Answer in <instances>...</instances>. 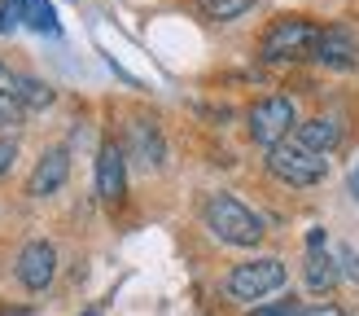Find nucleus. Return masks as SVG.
<instances>
[{
	"mask_svg": "<svg viewBox=\"0 0 359 316\" xmlns=\"http://www.w3.org/2000/svg\"><path fill=\"white\" fill-rule=\"evenodd\" d=\"M18 5V22H27L40 35H57V13H53L48 0H13Z\"/></svg>",
	"mask_w": 359,
	"mask_h": 316,
	"instance_id": "nucleus-13",
	"label": "nucleus"
},
{
	"mask_svg": "<svg viewBox=\"0 0 359 316\" xmlns=\"http://www.w3.org/2000/svg\"><path fill=\"white\" fill-rule=\"evenodd\" d=\"M267 171H272L276 180L294 185V189H307V185H320L329 176V158L307 150V145H298V140H280V145L267 150Z\"/></svg>",
	"mask_w": 359,
	"mask_h": 316,
	"instance_id": "nucleus-4",
	"label": "nucleus"
},
{
	"mask_svg": "<svg viewBox=\"0 0 359 316\" xmlns=\"http://www.w3.org/2000/svg\"><path fill=\"white\" fill-rule=\"evenodd\" d=\"M66 176H70V154L57 145V150H48L40 163H35L31 180H27V193L31 198H48V193H57L66 185Z\"/></svg>",
	"mask_w": 359,
	"mask_h": 316,
	"instance_id": "nucleus-11",
	"label": "nucleus"
},
{
	"mask_svg": "<svg viewBox=\"0 0 359 316\" xmlns=\"http://www.w3.org/2000/svg\"><path fill=\"white\" fill-rule=\"evenodd\" d=\"M53 277H57V251H53V242H27L18 251V281L27 290H44V286H53Z\"/></svg>",
	"mask_w": 359,
	"mask_h": 316,
	"instance_id": "nucleus-6",
	"label": "nucleus"
},
{
	"mask_svg": "<svg viewBox=\"0 0 359 316\" xmlns=\"http://www.w3.org/2000/svg\"><path fill=\"white\" fill-rule=\"evenodd\" d=\"M206 228L219 242H228V246H259L263 242V220L250 211L241 198H232V193H210L206 198Z\"/></svg>",
	"mask_w": 359,
	"mask_h": 316,
	"instance_id": "nucleus-2",
	"label": "nucleus"
},
{
	"mask_svg": "<svg viewBox=\"0 0 359 316\" xmlns=\"http://www.w3.org/2000/svg\"><path fill=\"white\" fill-rule=\"evenodd\" d=\"M250 316H298V303H294V298H276V303H263V308H255Z\"/></svg>",
	"mask_w": 359,
	"mask_h": 316,
	"instance_id": "nucleus-18",
	"label": "nucleus"
},
{
	"mask_svg": "<svg viewBox=\"0 0 359 316\" xmlns=\"http://www.w3.org/2000/svg\"><path fill=\"white\" fill-rule=\"evenodd\" d=\"M18 119H22V101H18L9 88H0V128H9Z\"/></svg>",
	"mask_w": 359,
	"mask_h": 316,
	"instance_id": "nucleus-16",
	"label": "nucleus"
},
{
	"mask_svg": "<svg viewBox=\"0 0 359 316\" xmlns=\"http://www.w3.org/2000/svg\"><path fill=\"white\" fill-rule=\"evenodd\" d=\"M197 9H202L210 22H232V18H241L245 9H255V0H197Z\"/></svg>",
	"mask_w": 359,
	"mask_h": 316,
	"instance_id": "nucleus-15",
	"label": "nucleus"
},
{
	"mask_svg": "<svg viewBox=\"0 0 359 316\" xmlns=\"http://www.w3.org/2000/svg\"><path fill=\"white\" fill-rule=\"evenodd\" d=\"M128 158H136V167H145V171H158L167 163V140H163V132H158V123L132 119V128H128Z\"/></svg>",
	"mask_w": 359,
	"mask_h": 316,
	"instance_id": "nucleus-9",
	"label": "nucleus"
},
{
	"mask_svg": "<svg viewBox=\"0 0 359 316\" xmlns=\"http://www.w3.org/2000/svg\"><path fill=\"white\" fill-rule=\"evenodd\" d=\"M285 286V263L263 255V259H245L224 277V294L232 303H263L267 294H276Z\"/></svg>",
	"mask_w": 359,
	"mask_h": 316,
	"instance_id": "nucleus-3",
	"label": "nucleus"
},
{
	"mask_svg": "<svg viewBox=\"0 0 359 316\" xmlns=\"http://www.w3.org/2000/svg\"><path fill=\"white\" fill-rule=\"evenodd\" d=\"M302 277H307V290L316 294H329L337 286V259L325 251V228H311L307 233V263H302Z\"/></svg>",
	"mask_w": 359,
	"mask_h": 316,
	"instance_id": "nucleus-10",
	"label": "nucleus"
},
{
	"mask_svg": "<svg viewBox=\"0 0 359 316\" xmlns=\"http://www.w3.org/2000/svg\"><path fill=\"white\" fill-rule=\"evenodd\" d=\"M316 62L325 66V70H355L359 66V40L346 27H320Z\"/></svg>",
	"mask_w": 359,
	"mask_h": 316,
	"instance_id": "nucleus-8",
	"label": "nucleus"
},
{
	"mask_svg": "<svg viewBox=\"0 0 359 316\" xmlns=\"http://www.w3.org/2000/svg\"><path fill=\"white\" fill-rule=\"evenodd\" d=\"M316 44H320V27L311 22V18L285 13V18H276V22L263 31L259 58H263L267 66H290V62L316 58Z\"/></svg>",
	"mask_w": 359,
	"mask_h": 316,
	"instance_id": "nucleus-1",
	"label": "nucleus"
},
{
	"mask_svg": "<svg viewBox=\"0 0 359 316\" xmlns=\"http://www.w3.org/2000/svg\"><path fill=\"white\" fill-rule=\"evenodd\" d=\"M13 158H18V140L13 136H0V176L13 167Z\"/></svg>",
	"mask_w": 359,
	"mask_h": 316,
	"instance_id": "nucleus-19",
	"label": "nucleus"
},
{
	"mask_svg": "<svg viewBox=\"0 0 359 316\" xmlns=\"http://www.w3.org/2000/svg\"><path fill=\"white\" fill-rule=\"evenodd\" d=\"M298 145H307V150H316V154H329V150H337L342 145V123L337 119H307V123H298Z\"/></svg>",
	"mask_w": 359,
	"mask_h": 316,
	"instance_id": "nucleus-12",
	"label": "nucleus"
},
{
	"mask_svg": "<svg viewBox=\"0 0 359 316\" xmlns=\"http://www.w3.org/2000/svg\"><path fill=\"white\" fill-rule=\"evenodd\" d=\"M351 193H355V198H359V167L351 171Z\"/></svg>",
	"mask_w": 359,
	"mask_h": 316,
	"instance_id": "nucleus-21",
	"label": "nucleus"
},
{
	"mask_svg": "<svg viewBox=\"0 0 359 316\" xmlns=\"http://www.w3.org/2000/svg\"><path fill=\"white\" fill-rule=\"evenodd\" d=\"M337 272H342V277H351V281H359V255L351 251V246H337Z\"/></svg>",
	"mask_w": 359,
	"mask_h": 316,
	"instance_id": "nucleus-17",
	"label": "nucleus"
},
{
	"mask_svg": "<svg viewBox=\"0 0 359 316\" xmlns=\"http://www.w3.org/2000/svg\"><path fill=\"white\" fill-rule=\"evenodd\" d=\"M245 128H250V136L259 140V145H280V140H290V132L298 128V110H294V101L290 97H280V93H272V97H259L255 105H250V114H245Z\"/></svg>",
	"mask_w": 359,
	"mask_h": 316,
	"instance_id": "nucleus-5",
	"label": "nucleus"
},
{
	"mask_svg": "<svg viewBox=\"0 0 359 316\" xmlns=\"http://www.w3.org/2000/svg\"><path fill=\"white\" fill-rule=\"evenodd\" d=\"M13 97L22 101V110H44V105H53V88L44 79H35V75H18L13 79Z\"/></svg>",
	"mask_w": 359,
	"mask_h": 316,
	"instance_id": "nucleus-14",
	"label": "nucleus"
},
{
	"mask_svg": "<svg viewBox=\"0 0 359 316\" xmlns=\"http://www.w3.org/2000/svg\"><path fill=\"white\" fill-rule=\"evenodd\" d=\"M298 316H346V312L333 303H316V308H298Z\"/></svg>",
	"mask_w": 359,
	"mask_h": 316,
	"instance_id": "nucleus-20",
	"label": "nucleus"
},
{
	"mask_svg": "<svg viewBox=\"0 0 359 316\" xmlns=\"http://www.w3.org/2000/svg\"><path fill=\"white\" fill-rule=\"evenodd\" d=\"M97 193L105 202H118L128 193V158H123L118 140H101L97 150Z\"/></svg>",
	"mask_w": 359,
	"mask_h": 316,
	"instance_id": "nucleus-7",
	"label": "nucleus"
},
{
	"mask_svg": "<svg viewBox=\"0 0 359 316\" xmlns=\"http://www.w3.org/2000/svg\"><path fill=\"white\" fill-rule=\"evenodd\" d=\"M0 75H5V66H0Z\"/></svg>",
	"mask_w": 359,
	"mask_h": 316,
	"instance_id": "nucleus-22",
	"label": "nucleus"
}]
</instances>
